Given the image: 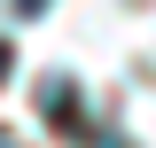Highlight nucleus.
<instances>
[{
    "label": "nucleus",
    "instance_id": "f257e3e1",
    "mask_svg": "<svg viewBox=\"0 0 156 148\" xmlns=\"http://www.w3.org/2000/svg\"><path fill=\"white\" fill-rule=\"evenodd\" d=\"M39 109H47V125H78V86H70V78H47V86H39Z\"/></svg>",
    "mask_w": 156,
    "mask_h": 148
},
{
    "label": "nucleus",
    "instance_id": "20e7f679",
    "mask_svg": "<svg viewBox=\"0 0 156 148\" xmlns=\"http://www.w3.org/2000/svg\"><path fill=\"white\" fill-rule=\"evenodd\" d=\"M0 148H16V140H8V132H0Z\"/></svg>",
    "mask_w": 156,
    "mask_h": 148
},
{
    "label": "nucleus",
    "instance_id": "7ed1b4c3",
    "mask_svg": "<svg viewBox=\"0 0 156 148\" xmlns=\"http://www.w3.org/2000/svg\"><path fill=\"white\" fill-rule=\"evenodd\" d=\"M47 8H55V0H16V16H47Z\"/></svg>",
    "mask_w": 156,
    "mask_h": 148
},
{
    "label": "nucleus",
    "instance_id": "f03ea898",
    "mask_svg": "<svg viewBox=\"0 0 156 148\" xmlns=\"http://www.w3.org/2000/svg\"><path fill=\"white\" fill-rule=\"evenodd\" d=\"M8 78H16V47L0 39V86H8Z\"/></svg>",
    "mask_w": 156,
    "mask_h": 148
}]
</instances>
